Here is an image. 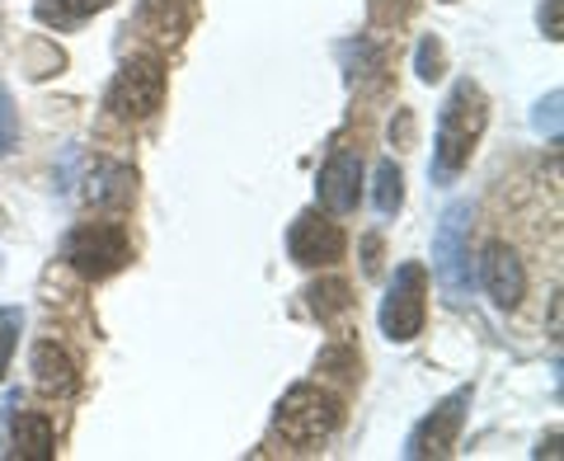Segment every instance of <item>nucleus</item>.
Here are the masks:
<instances>
[{
    "label": "nucleus",
    "mask_w": 564,
    "mask_h": 461,
    "mask_svg": "<svg viewBox=\"0 0 564 461\" xmlns=\"http://www.w3.org/2000/svg\"><path fill=\"white\" fill-rule=\"evenodd\" d=\"M14 457L24 461H52L57 457V438H52L47 415H24L14 424Z\"/></svg>",
    "instance_id": "obj_13"
},
{
    "label": "nucleus",
    "mask_w": 564,
    "mask_h": 461,
    "mask_svg": "<svg viewBox=\"0 0 564 461\" xmlns=\"http://www.w3.org/2000/svg\"><path fill=\"white\" fill-rule=\"evenodd\" d=\"M66 259L85 278H109L132 259V240L118 222H85L66 236Z\"/></svg>",
    "instance_id": "obj_5"
},
{
    "label": "nucleus",
    "mask_w": 564,
    "mask_h": 461,
    "mask_svg": "<svg viewBox=\"0 0 564 461\" xmlns=\"http://www.w3.org/2000/svg\"><path fill=\"white\" fill-rule=\"evenodd\" d=\"M423 315H429V274L419 264H400L381 301V334L391 344H410L423 334Z\"/></svg>",
    "instance_id": "obj_4"
},
{
    "label": "nucleus",
    "mask_w": 564,
    "mask_h": 461,
    "mask_svg": "<svg viewBox=\"0 0 564 461\" xmlns=\"http://www.w3.org/2000/svg\"><path fill=\"white\" fill-rule=\"evenodd\" d=\"M141 29L161 43H174L188 29V6L184 0H141Z\"/></svg>",
    "instance_id": "obj_12"
},
{
    "label": "nucleus",
    "mask_w": 564,
    "mask_h": 461,
    "mask_svg": "<svg viewBox=\"0 0 564 461\" xmlns=\"http://www.w3.org/2000/svg\"><path fill=\"white\" fill-rule=\"evenodd\" d=\"M306 297H311V311L321 315V321H329V315H339L348 307V288H344V282H325V288L315 282Z\"/></svg>",
    "instance_id": "obj_17"
},
{
    "label": "nucleus",
    "mask_w": 564,
    "mask_h": 461,
    "mask_svg": "<svg viewBox=\"0 0 564 461\" xmlns=\"http://www.w3.org/2000/svg\"><path fill=\"white\" fill-rule=\"evenodd\" d=\"M437 66H443V47H437L433 39H423L419 43V81H437V76H443Z\"/></svg>",
    "instance_id": "obj_21"
},
{
    "label": "nucleus",
    "mask_w": 564,
    "mask_h": 461,
    "mask_svg": "<svg viewBox=\"0 0 564 461\" xmlns=\"http://www.w3.org/2000/svg\"><path fill=\"white\" fill-rule=\"evenodd\" d=\"M14 141H20V118H14V99H10V90L0 85V156H6Z\"/></svg>",
    "instance_id": "obj_19"
},
{
    "label": "nucleus",
    "mask_w": 564,
    "mask_h": 461,
    "mask_svg": "<svg viewBox=\"0 0 564 461\" xmlns=\"http://www.w3.org/2000/svg\"><path fill=\"white\" fill-rule=\"evenodd\" d=\"M470 217H475L470 203H452L443 212V222H437V230H433V274L447 288L452 301H466L470 282H475V269H470Z\"/></svg>",
    "instance_id": "obj_3"
},
{
    "label": "nucleus",
    "mask_w": 564,
    "mask_h": 461,
    "mask_svg": "<svg viewBox=\"0 0 564 461\" xmlns=\"http://www.w3.org/2000/svg\"><path fill=\"white\" fill-rule=\"evenodd\" d=\"M33 382H39L43 396H70L76 392V363H70V353L57 344H39L33 349Z\"/></svg>",
    "instance_id": "obj_11"
},
{
    "label": "nucleus",
    "mask_w": 564,
    "mask_h": 461,
    "mask_svg": "<svg viewBox=\"0 0 564 461\" xmlns=\"http://www.w3.org/2000/svg\"><path fill=\"white\" fill-rule=\"evenodd\" d=\"M532 122H536V132L560 137V90H551V99H541V104H536Z\"/></svg>",
    "instance_id": "obj_20"
},
{
    "label": "nucleus",
    "mask_w": 564,
    "mask_h": 461,
    "mask_svg": "<svg viewBox=\"0 0 564 461\" xmlns=\"http://www.w3.org/2000/svg\"><path fill=\"white\" fill-rule=\"evenodd\" d=\"M372 203H377L381 217H395V212H400V203H404V174H400V165H395V161H381V165H377Z\"/></svg>",
    "instance_id": "obj_15"
},
{
    "label": "nucleus",
    "mask_w": 564,
    "mask_h": 461,
    "mask_svg": "<svg viewBox=\"0 0 564 461\" xmlns=\"http://www.w3.org/2000/svg\"><path fill=\"white\" fill-rule=\"evenodd\" d=\"M104 6H113V0H39L33 14L52 29H76V24L90 20V14H99Z\"/></svg>",
    "instance_id": "obj_14"
},
{
    "label": "nucleus",
    "mask_w": 564,
    "mask_h": 461,
    "mask_svg": "<svg viewBox=\"0 0 564 461\" xmlns=\"http://www.w3.org/2000/svg\"><path fill=\"white\" fill-rule=\"evenodd\" d=\"M480 282H485V292L489 301L499 311H513L522 292H527V274H522V259L508 250V245H489L485 259H480Z\"/></svg>",
    "instance_id": "obj_9"
},
{
    "label": "nucleus",
    "mask_w": 564,
    "mask_h": 461,
    "mask_svg": "<svg viewBox=\"0 0 564 461\" xmlns=\"http://www.w3.org/2000/svg\"><path fill=\"white\" fill-rule=\"evenodd\" d=\"M344 419V405L325 386H292L288 396L278 400V415H273V438H282L288 452H315L321 442L339 429Z\"/></svg>",
    "instance_id": "obj_2"
},
{
    "label": "nucleus",
    "mask_w": 564,
    "mask_h": 461,
    "mask_svg": "<svg viewBox=\"0 0 564 461\" xmlns=\"http://www.w3.org/2000/svg\"><path fill=\"white\" fill-rule=\"evenodd\" d=\"M165 99V66L161 57H132L109 85V114L122 122H141L161 109Z\"/></svg>",
    "instance_id": "obj_6"
},
{
    "label": "nucleus",
    "mask_w": 564,
    "mask_h": 461,
    "mask_svg": "<svg viewBox=\"0 0 564 461\" xmlns=\"http://www.w3.org/2000/svg\"><path fill=\"white\" fill-rule=\"evenodd\" d=\"M132 193V174L118 165H99V174H90V203H128Z\"/></svg>",
    "instance_id": "obj_16"
},
{
    "label": "nucleus",
    "mask_w": 564,
    "mask_h": 461,
    "mask_svg": "<svg viewBox=\"0 0 564 461\" xmlns=\"http://www.w3.org/2000/svg\"><path fill=\"white\" fill-rule=\"evenodd\" d=\"M466 405H470V386L452 392V396L410 433V448H404V457H447V452L456 448V433H462V424H466Z\"/></svg>",
    "instance_id": "obj_8"
},
{
    "label": "nucleus",
    "mask_w": 564,
    "mask_h": 461,
    "mask_svg": "<svg viewBox=\"0 0 564 461\" xmlns=\"http://www.w3.org/2000/svg\"><path fill=\"white\" fill-rule=\"evenodd\" d=\"M344 230L334 226L329 217H321V212H302V217L292 222L288 230V255L302 264V269H329V264L344 259Z\"/></svg>",
    "instance_id": "obj_7"
},
{
    "label": "nucleus",
    "mask_w": 564,
    "mask_h": 461,
    "mask_svg": "<svg viewBox=\"0 0 564 461\" xmlns=\"http://www.w3.org/2000/svg\"><path fill=\"white\" fill-rule=\"evenodd\" d=\"M20 330H24L20 307L0 311V382H6V372H10V353H14V344H20Z\"/></svg>",
    "instance_id": "obj_18"
},
{
    "label": "nucleus",
    "mask_w": 564,
    "mask_h": 461,
    "mask_svg": "<svg viewBox=\"0 0 564 461\" xmlns=\"http://www.w3.org/2000/svg\"><path fill=\"white\" fill-rule=\"evenodd\" d=\"M485 122H489L485 90L475 81H456L443 104V118H437V137H433V165H429L433 184H452L470 165Z\"/></svg>",
    "instance_id": "obj_1"
},
{
    "label": "nucleus",
    "mask_w": 564,
    "mask_h": 461,
    "mask_svg": "<svg viewBox=\"0 0 564 461\" xmlns=\"http://www.w3.org/2000/svg\"><path fill=\"white\" fill-rule=\"evenodd\" d=\"M358 184H362V161L358 151H334L325 170H321V203L325 212H334V217H348L352 207H358Z\"/></svg>",
    "instance_id": "obj_10"
},
{
    "label": "nucleus",
    "mask_w": 564,
    "mask_h": 461,
    "mask_svg": "<svg viewBox=\"0 0 564 461\" xmlns=\"http://www.w3.org/2000/svg\"><path fill=\"white\" fill-rule=\"evenodd\" d=\"M541 29H545V39L560 43L564 39V24H560V0H545L541 6Z\"/></svg>",
    "instance_id": "obj_22"
}]
</instances>
